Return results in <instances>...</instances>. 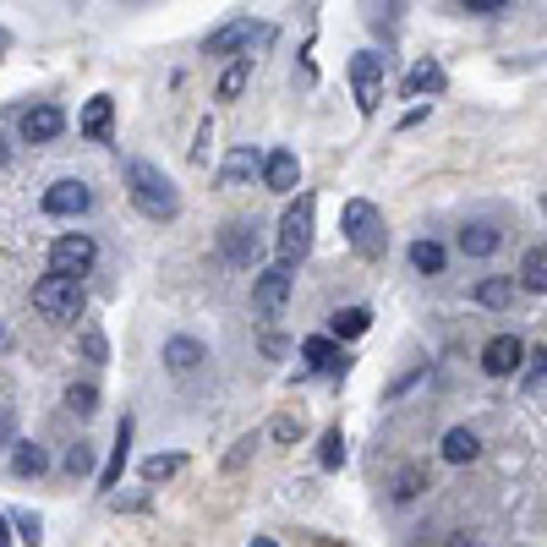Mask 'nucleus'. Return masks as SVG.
I'll return each mask as SVG.
<instances>
[{
    "label": "nucleus",
    "mask_w": 547,
    "mask_h": 547,
    "mask_svg": "<svg viewBox=\"0 0 547 547\" xmlns=\"http://www.w3.org/2000/svg\"><path fill=\"white\" fill-rule=\"evenodd\" d=\"M126 192H132V203L143 208L148 219H159V225L181 214L176 181H170L159 165H148V159H132V165H126Z\"/></svg>",
    "instance_id": "obj_1"
},
{
    "label": "nucleus",
    "mask_w": 547,
    "mask_h": 547,
    "mask_svg": "<svg viewBox=\"0 0 547 547\" xmlns=\"http://www.w3.org/2000/svg\"><path fill=\"white\" fill-rule=\"evenodd\" d=\"M83 274H61V269H50L33 285V307L44 312V318H55V323H72V318H83Z\"/></svg>",
    "instance_id": "obj_2"
},
{
    "label": "nucleus",
    "mask_w": 547,
    "mask_h": 547,
    "mask_svg": "<svg viewBox=\"0 0 547 547\" xmlns=\"http://www.w3.org/2000/svg\"><path fill=\"white\" fill-rule=\"evenodd\" d=\"M345 241H351L362 258H383V219H378V208L367 203V197H351L345 203Z\"/></svg>",
    "instance_id": "obj_3"
},
{
    "label": "nucleus",
    "mask_w": 547,
    "mask_h": 547,
    "mask_svg": "<svg viewBox=\"0 0 547 547\" xmlns=\"http://www.w3.org/2000/svg\"><path fill=\"white\" fill-rule=\"evenodd\" d=\"M312 247V197H296L279 219V263H301Z\"/></svg>",
    "instance_id": "obj_4"
},
{
    "label": "nucleus",
    "mask_w": 547,
    "mask_h": 547,
    "mask_svg": "<svg viewBox=\"0 0 547 547\" xmlns=\"http://www.w3.org/2000/svg\"><path fill=\"white\" fill-rule=\"evenodd\" d=\"M290 285H296V263H274V269H263L258 285H252V307H258L263 318H274V312L285 307Z\"/></svg>",
    "instance_id": "obj_5"
},
{
    "label": "nucleus",
    "mask_w": 547,
    "mask_h": 547,
    "mask_svg": "<svg viewBox=\"0 0 547 547\" xmlns=\"http://www.w3.org/2000/svg\"><path fill=\"white\" fill-rule=\"evenodd\" d=\"M351 83H356V104H362V115L378 110V99H383V55H351Z\"/></svg>",
    "instance_id": "obj_6"
},
{
    "label": "nucleus",
    "mask_w": 547,
    "mask_h": 547,
    "mask_svg": "<svg viewBox=\"0 0 547 547\" xmlns=\"http://www.w3.org/2000/svg\"><path fill=\"white\" fill-rule=\"evenodd\" d=\"M93 258H99V247H93V236H61L50 247V269H61V274H88L93 269Z\"/></svg>",
    "instance_id": "obj_7"
},
{
    "label": "nucleus",
    "mask_w": 547,
    "mask_h": 547,
    "mask_svg": "<svg viewBox=\"0 0 547 547\" xmlns=\"http://www.w3.org/2000/svg\"><path fill=\"white\" fill-rule=\"evenodd\" d=\"M520 362H526V345H520L515 334H498V340L482 345V372L487 378H515Z\"/></svg>",
    "instance_id": "obj_8"
},
{
    "label": "nucleus",
    "mask_w": 547,
    "mask_h": 547,
    "mask_svg": "<svg viewBox=\"0 0 547 547\" xmlns=\"http://www.w3.org/2000/svg\"><path fill=\"white\" fill-rule=\"evenodd\" d=\"M263 186L269 192H279V197H290L301 186V159L290 154V148H274L269 159H263Z\"/></svg>",
    "instance_id": "obj_9"
},
{
    "label": "nucleus",
    "mask_w": 547,
    "mask_h": 547,
    "mask_svg": "<svg viewBox=\"0 0 547 547\" xmlns=\"http://www.w3.org/2000/svg\"><path fill=\"white\" fill-rule=\"evenodd\" d=\"M252 39H269V28H252V17H236L219 33H208V55H236V50H247Z\"/></svg>",
    "instance_id": "obj_10"
},
{
    "label": "nucleus",
    "mask_w": 547,
    "mask_h": 547,
    "mask_svg": "<svg viewBox=\"0 0 547 547\" xmlns=\"http://www.w3.org/2000/svg\"><path fill=\"white\" fill-rule=\"evenodd\" d=\"M93 203V192L83 181H55L50 192H44V214H55V219H72V214H83V208Z\"/></svg>",
    "instance_id": "obj_11"
},
{
    "label": "nucleus",
    "mask_w": 547,
    "mask_h": 547,
    "mask_svg": "<svg viewBox=\"0 0 547 547\" xmlns=\"http://www.w3.org/2000/svg\"><path fill=\"white\" fill-rule=\"evenodd\" d=\"M61 132H66L61 104H33V110L22 115V137H28V143H55Z\"/></svg>",
    "instance_id": "obj_12"
},
{
    "label": "nucleus",
    "mask_w": 547,
    "mask_h": 547,
    "mask_svg": "<svg viewBox=\"0 0 547 547\" xmlns=\"http://www.w3.org/2000/svg\"><path fill=\"white\" fill-rule=\"evenodd\" d=\"M208 362V351L197 340H186V334H176V340H165V367L176 372V378H192L197 367Z\"/></svg>",
    "instance_id": "obj_13"
},
{
    "label": "nucleus",
    "mask_w": 547,
    "mask_h": 547,
    "mask_svg": "<svg viewBox=\"0 0 547 547\" xmlns=\"http://www.w3.org/2000/svg\"><path fill=\"white\" fill-rule=\"evenodd\" d=\"M444 66L438 61H416L411 72H405V99H422V93H444Z\"/></svg>",
    "instance_id": "obj_14"
},
{
    "label": "nucleus",
    "mask_w": 547,
    "mask_h": 547,
    "mask_svg": "<svg viewBox=\"0 0 547 547\" xmlns=\"http://www.w3.org/2000/svg\"><path fill=\"white\" fill-rule=\"evenodd\" d=\"M126 449H132V416H121V427H115V449H110V465L99 471V487L110 493L115 482H121V471H126Z\"/></svg>",
    "instance_id": "obj_15"
},
{
    "label": "nucleus",
    "mask_w": 547,
    "mask_h": 547,
    "mask_svg": "<svg viewBox=\"0 0 547 547\" xmlns=\"http://www.w3.org/2000/svg\"><path fill=\"white\" fill-rule=\"evenodd\" d=\"M110 121H115V99H88V110H83V137H93V143H104V137H110Z\"/></svg>",
    "instance_id": "obj_16"
},
{
    "label": "nucleus",
    "mask_w": 547,
    "mask_h": 547,
    "mask_svg": "<svg viewBox=\"0 0 547 547\" xmlns=\"http://www.w3.org/2000/svg\"><path fill=\"white\" fill-rule=\"evenodd\" d=\"M498 241H504V236H498L493 225H465L460 230V252H465V258H493Z\"/></svg>",
    "instance_id": "obj_17"
},
{
    "label": "nucleus",
    "mask_w": 547,
    "mask_h": 547,
    "mask_svg": "<svg viewBox=\"0 0 547 547\" xmlns=\"http://www.w3.org/2000/svg\"><path fill=\"white\" fill-rule=\"evenodd\" d=\"M258 170H263V154H258V148H236V154L225 159V170H219V181H225V186H241L247 176H258Z\"/></svg>",
    "instance_id": "obj_18"
},
{
    "label": "nucleus",
    "mask_w": 547,
    "mask_h": 547,
    "mask_svg": "<svg viewBox=\"0 0 547 547\" xmlns=\"http://www.w3.org/2000/svg\"><path fill=\"white\" fill-rule=\"evenodd\" d=\"M476 455H482V438H476L471 427H449V433H444V460L465 465V460H476Z\"/></svg>",
    "instance_id": "obj_19"
},
{
    "label": "nucleus",
    "mask_w": 547,
    "mask_h": 547,
    "mask_svg": "<svg viewBox=\"0 0 547 547\" xmlns=\"http://www.w3.org/2000/svg\"><path fill=\"white\" fill-rule=\"evenodd\" d=\"M301 356H307V367H312V372H334V367H345L340 345H334V340H323V334H318V340H307V345H301Z\"/></svg>",
    "instance_id": "obj_20"
},
{
    "label": "nucleus",
    "mask_w": 547,
    "mask_h": 547,
    "mask_svg": "<svg viewBox=\"0 0 547 547\" xmlns=\"http://www.w3.org/2000/svg\"><path fill=\"white\" fill-rule=\"evenodd\" d=\"M225 258L252 263L258 258V236H247V225H225Z\"/></svg>",
    "instance_id": "obj_21"
},
{
    "label": "nucleus",
    "mask_w": 547,
    "mask_h": 547,
    "mask_svg": "<svg viewBox=\"0 0 547 547\" xmlns=\"http://www.w3.org/2000/svg\"><path fill=\"white\" fill-rule=\"evenodd\" d=\"M520 285L537 290V296H547V247L526 252V263H520Z\"/></svg>",
    "instance_id": "obj_22"
},
{
    "label": "nucleus",
    "mask_w": 547,
    "mask_h": 547,
    "mask_svg": "<svg viewBox=\"0 0 547 547\" xmlns=\"http://www.w3.org/2000/svg\"><path fill=\"white\" fill-rule=\"evenodd\" d=\"M367 329H372V312H367V307L334 312V334H340V340H356V334H367Z\"/></svg>",
    "instance_id": "obj_23"
},
{
    "label": "nucleus",
    "mask_w": 547,
    "mask_h": 547,
    "mask_svg": "<svg viewBox=\"0 0 547 547\" xmlns=\"http://www.w3.org/2000/svg\"><path fill=\"white\" fill-rule=\"evenodd\" d=\"M476 301H482V307H509V301H515V279H482V285H476Z\"/></svg>",
    "instance_id": "obj_24"
},
{
    "label": "nucleus",
    "mask_w": 547,
    "mask_h": 547,
    "mask_svg": "<svg viewBox=\"0 0 547 547\" xmlns=\"http://www.w3.org/2000/svg\"><path fill=\"white\" fill-rule=\"evenodd\" d=\"M411 269L416 274H444V247H438V241H416V247H411Z\"/></svg>",
    "instance_id": "obj_25"
},
{
    "label": "nucleus",
    "mask_w": 547,
    "mask_h": 547,
    "mask_svg": "<svg viewBox=\"0 0 547 547\" xmlns=\"http://www.w3.org/2000/svg\"><path fill=\"white\" fill-rule=\"evenodd\" d=\"M252 83V55H241L225 77H219V99H241V88Z\"/></svg>",
    "instance_id": "obj_26"
},
{
    "label": "nucleus",
    "mask_w": 547,
    "mask_h": 547,
    "mask_svg": "<svg viewBox=\"0 0 547 547\" xmlns=\"http://www.w3.org/2000/svg\"><path fill=\"white\" fill-rule=\"evenodd\" d=\"M44 465H50V460H44L39 444H17V455H11V471H17V476H39Z\"/></svg>",
    "instance_id": "obj_27"
},
{
    "label": "nucleus",
    "mask_w": 547,
    "mask_h": 547,
    "mask_svg": "<svg viewBox=\"0 0 547 547\" xmlns=\"http://www.w3.org/2000/svg\"><path fill=\"white\" fill-rule=\"evenodd\" d=\"M318 465H323V471H340V465H345V438H340V427H329V433H323Z\"/></svg>",
    "instance_id": "obj_28"
},
{
    "label": "nucleus",
    "mask_w": 547,
    "mask_h": 547,
    "mask_svg": "<svg viewBox=\"0 0 547 547\" xmlns=\"http://www.w3.org/2000/svg\"><path fill=\"white\" fill-rule=\"evenodd\" d=\"M66 405H72L77 416H93L99 411V389H93V383H72V389H66Z\"/></svg>",
    "instance_id": "obj_29"
},
{
    "label": "nucleus",
    "mask_w": 547,
    "mask_h": 547,
    "mask_svg": "<svg viewBox=\"0 0 547 547\" xmlns=\"http://www.w3.org/2000/svg\"><path fill=\"white\" fill-rule=\"evenodd\" d=\"M176 471H181V455H154V460L143 465L148 482H159V476H176Z\"/></svg>",
    "instance_id": "obj_30"
},
{
    "label": "nucleus",
    "mask_w": 547,
    "mask_h": 547,
    "mask_svg": "<svg viewBox=\"0 0 547 547\" xmlns=\"http://www.w3.org/2000/svg\"><path fill=\"white\" fill-rule=\"evenodd\" d=\"M61 465H66L72 476H83L88 465H93V449H88V444H72V449H66V460H61Z\"/></svg>",
    "instance_id": "obj_31"
},
{
    "label": "nucleus",
    "mask_w": 547,
    "mask_h": 547,
    "mask_svg": "<svg viewBox=\"0 0 547 547\" xmlns=\"http://www.w3.org/2000/svg\"><path fill=\"white\" fill-rule=\"evenodd\" d=\"M416 493H422V471H405V476H400V487H394V498H400V504H411Z\"/></svg>",
    "instance_id": "obj_32"
},
{
    "label": "nucleus",
    "mask_w": 547,
    "mask_h": 547,
    "mask_svg": "<svg viewBox=\"0 0 547 547\" xmlns=\"http://www.w3.org/2000/svg\"><path fill=\"white\" fill-rule=\"evenodd\" d=\"M208 143H214V126H197V148H192V159H197V165H203V159H208Z\"/></svg>",
    "instance_id": "obj_33"
},
{
    "label": "nucleus",
    "mask_w": 547,
    "mask_h": 547,
    "mask_svg": "<svg viewBox=\"0 0 547 547\" xmlns=\"http://www.w3.org/2000/svg\"><path fill=\"white\" fill-rule=\"evenodd\" d=\"M460 6H465V11H482V17H493V11H504L509 0H460Z\"/></svg>",
    "instance_id": "obj_34"
},
{
    "label": "nucleus",
    "mask_w": 547,
    "mask_h": 547,
    "mask_svg": "<svg viewBox=\"0 0 547 547\" xmlns=\"http://www.w3.org/2000/svg\"><path fill=\"white\" fill-rule=\"evenodd\" d=\"M83 351H88V362H104V334H88Z\"/></svg>",
    "instance_id": "obj_35"
},
{
    "label": "nucleus",
    "mask_w": 547,
    "mask_h": 547,
    "mask_svg": "<svg viewBox=\"0 0 547 547\" xmlns=\"http://www.w3.org/2000/svg\"><path fill=\"white\" fill-rule=\"evenodd\" d=\"M274 438H279V444H290V438H296V422H290V416H279V422H274Z\"/></svg>",
    "instance_id": "obj_36"
},
{
    "label": "nucleus",
    "mask_w": 547,
    "mask_h": 547,
    "mask_svg": "<svg viewBox=\"0 0 547 547\" xmlns=\"http://www.w3.org/2000/svg\"><path fill=\"white\" fill-rule=\"evenodd\" d=\"M17 526H22V542H39V520L33 515H17Z\"/></svg>",
    "instance_id": "obj_37"
},
{
    "label": "nucleus",
    "mask_w": 547,
    "mask_h": 547,
    "mask_svg": "<svg viewBox=\"0 0 547 547\" xmlns=\"http://www.w3.org/2000/svg\"><path fill=\"white\" fill-rule=\"evenodd\" d=\"M6 345H11V334H6V323H0V351H6Z\"/></svg>",
    "instance_id": "obj_38"
},
{
    "label": "nucleus",
    "mask_w": 547,
    "mask_h": 547,
    "mask_svg": "<svg viewBox=\"0 0 547 547\" xmlns=\"http://www.w3.org/2000/svg\"><path fill=\"white\" fill-rule=\"evenodd\" d=\"M6 542H11V537H6V520H0V547H6Z\"/></svg>",
    "instance_id": "obj_39"
},
{
    "label": "nucleus",
    "mask_w": 547,
    "mask_h": 547,
    "mask_svg": "<svg viewBox=\"0 0 547 547\" xmlns=\"http://www.w3.org/2000/svg\"><path fill=\"white\" fill-rule=\"evenodd\" d=\"M6 159H11V154H6V143H0V165H6Z\"/></svg>",
    "instance_id": "obj_40"
},
{
    "label": "nucleus",
    "mask_w": 547,
    "mask_h": 547,
    "mask_svg": "<svg viewBox=\"0 0 547 547\" xmlns=\"http://www.w3.org/2000/svg\"><path fill=\"white\" fill-rule=\"evenodd\" d=\"M0 44H6V33H0Z\"/></svg>",
    "instance_id": "obj_41"
}]
</instances>
